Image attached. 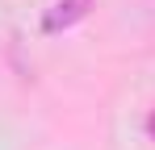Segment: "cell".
Returning <instances> with one entry per match:
<instances>
[{
  "label": "cell",
  "mask_w": 155,
  "mask_h": 150,
  "mask_svg": "<svg viewBox=\"0 0 155 150\" xmlns=\"http://www.w3.org/2000/svg\"><path fill=\"white\" fill-rule=\"evenodd\" d=\"M92 4H97V0H54L51 8H46V17H42V33H59V29L80 25L92 13Z\"/></svg>",
  "instance_id": "obj_1"
},
{
  "label": "cell",
  "mask_w": 155,
  "mask_h": 150,
  "mask_svg": "<svg viewBox=\"0 0 155 150\" xmlns=\"http://www.w3.org/2000/svg\"><path fill=\"white\" fill-rule=\"evenodd\" d=\"M147 138L155 142V108H151V117H147Z\"/></svg>",
  "instance_id": "obj_2"
}]
</instances>
